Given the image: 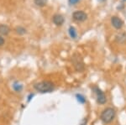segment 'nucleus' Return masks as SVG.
<instances>
[{"instance_id":"obj_13","label":"nucleus","mask_w":126,"mask_h":125,"mask_svg":"<svg viewBox=\"0 0 126 125\" xmlns=\"http://www.w3.org/2000/svg\"><path fill=\"white\" fill-rule=\"evenodd\" d=\"M34 2L39 7H44L47 3V0H34Z\"/></svg>"},{"instance_id":"obj_17","label":"nucleus","mask_w":126,"mask_h":125,"mask_svg":"<svg viewBox=\"0 0 126 125\" xmlns=\"http://www.w3.org/2000/svg\"><path fill=\"white\" fill-rule=\"evenodd\" d=\"M87 122V118H84V119L82 121V123L80 124V125H86Z\"/></svg>"},{"instance_id":"obj_9","label":"nucleus","mask_w":126,"mask_h":125,"mask_svg":"<svg viewBox=\"0 0 126 125\" xmlns=\"http://www.w3.org/2000/svg\"><path fill=\"white\" fill-rule=\"evenodd\" d=\"M10 32V29L8 25H0V35H7Z\"/></svg>"},{"instance_id":"obj_12","label":"nucleus","mask_w":126,"mask_h":125,"mask_svg":"<svg viewBox=\"0 0 126 125\" xmlns=\"http://www.w3.org/2000/svg\"><path fill=\"white\" fill-rule=\"evenodd\" d=\"M15 31H16V33L19 34V35H24V34L26 33V29H24V27H22V26H18V27H16Z\"/></svg>"},{"instance_id":"obj_11","label":"nucleus","mask_w":126,"mask_h":125,"mask_svg":"<svg viewBox=\"0 0 126 125\" xmlns=\"http://www.w3.org/2000/svg\"><path fill=\"white\" fill-rule=\"evenodd\" d=\"M13 88L16 92H20V91L23 89V85L19 83L18 82H14V84H13Z\"/></svg>"},{"instance_id":"obj_6","label":"nucleus","mask_w":126,"mask_h":125,"mask_svg":"<svg viewBox=\"0 0 126 125\" xmlns=\"http://www.w3.org/2000/svg\"><path fill=\"white\" fill-rule=\"evenodd\" d=\"M111 24L116 29H120L124 25V22L121 19L118 18L117 16H113L111 18Z\"/></svg>"},{"instance_id":"obj_7","label":"nucleus","mask_w":126,"mask_h":125,"mask_svg":"<svg viewBox=\"0 0 126 125\" xmlns=\"http://www.w3.org/2000/svg\"><path fill=\"white\" fill-rule=\"evenodd\" d=\"M52 20H53V23L55 25L57 26L62 25L65 21L64 17H63L62 14H55L53 16V18H52Z\"/></svg>"},{"instance_id":"obj_14","label":"nucleus","mask_w":126,"mask_h":125,"mask_svg":"<svg viewBox=\"0 0 126 125\" xmlns=\"http://www.w3.org/2000/svg\"><path fill=\"white\" fill-rule=\"evenodd\" d=\"M76 97H77V100L80 103H85L86 102V98L83 97L82 94H77L76 95Z\"/></svg>"},{"instance_id":"obj_8","label":"nucleus","mask_w":126,"mask_h":125,"mask_svg":"<svg viewBox=\"0 0 126 125\" xmlns=\"http://www.w3.org/2000/svg\"><path fill=\"white\" fill-rule=\"evenodd\" d=\"M115 40H116V41L118 42V43L125 44L126 42V33L122 32V33L118 34V35H116V37H115Z\"/></svg>"},{"instance_id":"obj_15","label":"nucleus","mask_w":126,"mask_h":125,"mask_svg":"<svg viewBox=\"0 0 126 125\" xmlns=\"http://www.w3.org/2000/svg\"><path fill=\"white\" fill-rule=\"evenodd\" d=\"M79 1H80V0H68L69 3H70L71 5H75L76 3H78Z\"/></svg>"},{"instance_id":"obj_5","label":"nucleus","mask_w":126,"mask_h":125,"mask_svg":"<svg viewBox=\"0 0 126 125\" xmlns=\"http://www.w3.org/2000/svg\"><path fill=\"white\" fill-rule=\"evenodd\" d=\"M72 18L75 21L78 22H83L87 19V15L86 13L83 11H76L73 13Z\"/></svg>"},{"instance_id":"obj_3","label":"nucleus","mask_w":126,"mask_h":125,"mask_svg":"<svg viewBox=\"0 0 126 125\" xmlns=\"http://www.w3.org/2000/svg\"><path fill=\"white\" fill-rule=\"evenodd\" d=\"M72 61L73 63V66H74V68L76 69L77 71H82V70H84L85 66L82 56L79 55L78 53H75L72 56Z\"/></svg>"},{"instance_id":"obj_10","label":"nucleus","mask_w":126,"mask_h":125,"mask_svg":"<svg viewBox=\"0 0 126 125\" xmlns=\"http://www.w3.org/2000/svg\"><path fill=\"white\" fill-rule=\"evenodd\" d=\"M68 32H69V35L71 36L72 39H76L78 37V32H77V29H75L73 26H71L68 29Z\"/></svg>"},{"instance_id":"obj_18","label":"nucleus","mask_w":126,"mask_h":125,"mask_svg":"<svg viewBox=\"0 0 126 125\" xmlns=\"http://www.w3.org/2000/svg\"><path fill=\"white\" fill-rule=\"evenodd\" d=\"M33 94H30V95L29 96V97H28V98H29V99H28V101H30V99H31V97H33Z\"/></svg>"},{"instance_id":"obj_4","label":"nucleus","mask_w":126,"mask_h":125,"mask_svg":"<svg viewBox=\"0 0 126 125\" xmlns=\"http://www.w3.org/2000/svg\"><path fill=\"white\" fill-rule=\"evenodd\" d=\"M93 91L95 92V93L97 94V102L99 104H105L107 102V98L105 94L103 93V92H102V90L99 89L97 86H94L93 87Z\"/></svg>"},{"instance_id":"obj_1","label":"nucleus","mask_w":126,"mask_h":125,"mask_svg":"<svg viewBox=\"0 0 126 125\" xmlns=\"http://www.w3.org/2000/svg\"><path fill=\"white\" fill-rule=\"evenodd\" d=\"M34 88L41 93H48L54 90V84L50 81H42L34 84Z\"/></svg>"},{"instance_id":"obj_16","label":"nucleus","mask_w":126,"mask_h":125,"mask_svg":"<svg viewBox=\"0 0 126 125\" xmlns=\"http://www.w3.org/2000/svg\"><path fill=\"white\" fill-rule=\"evenodd\" d=\"M4 42H5V40H4V39H3V36L0 35V46L3 45V44H4Z\"/></svg>"},{"instance_id":"obj_19","label":"nucleus","mask_w":126,"mask_h":125,"mask_svg":"<svg viewBox=\"0 0 126 125\" xmlns=\"http://www.w3.org/2000/svg\"><path fill=\"white\" fill-rule=\"evenodd\" d=\"M99 2H103V1H105V0H98Z\"/></svg>"},{"instance_id":"obj_2","label":"nucleus","mask_w":126,"mask_h":125,"mask_svg":"<svg viewBox=\"0 0 126 125\" xmlns=\"http://www.w3.org/2000/svg\"><path fill=\"white\" fill-rule=\"evenodd\" d=\"M115 117V110L112 108H107L102 112L100 116L101 120L104 124H109L113 120Z\"/></svg>"}]
</instances>
